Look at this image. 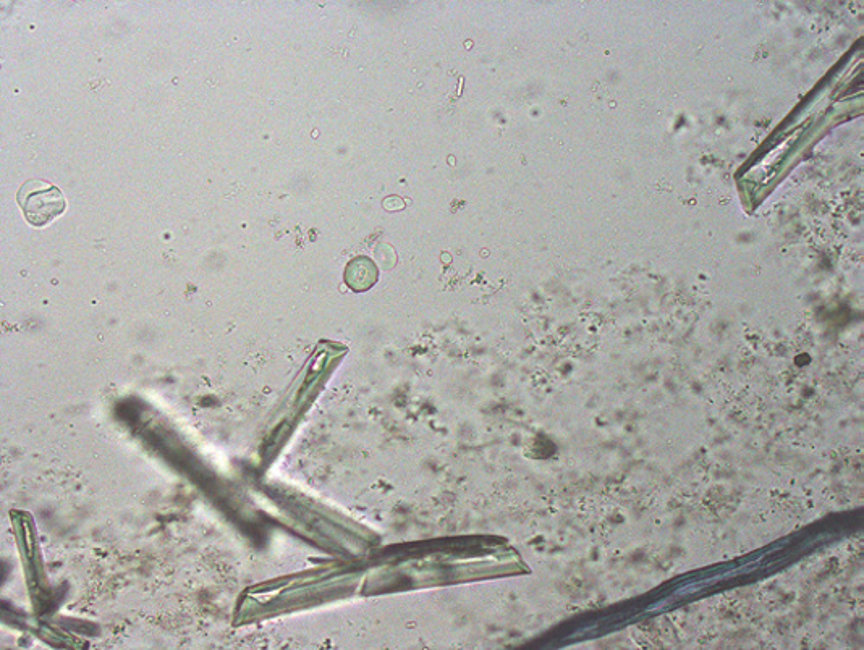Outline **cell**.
Instances as JSON below:
<instances>
[{
	"label": "cell",
	"instance_id": "obj_1",
	"mask_svg": "<svg viewBox=\"0 0 864 650\" xmlns=\"http://www.w3.org/2000/svg\"><path fill=\"white\" fill-rule=\"evenodd\" d=\"M17 201L22 207L23 216L33 227L51 224L52 220L62 216L67 209V201L62 191L56 185L39 178L23 183L18 190Z\"/></svg>",
	"mask_w": 864,
	"mask_h": 650
},
{
	"label": "cell",
	"instance_id": "obj_2",
	"mask_svg": "<svg viewBox=\"0 0 864 650\" xmlns=\"http://www.w3.org/2000/svg\"><path fill=\"white\" fill-rule=\"evenodd\" d=\"M376 279V266H374L371 259L368 258L353 259V261L348 264L347 271H345V282L350 285L352 290H356V292H361V290L371 288V285L376 282Z\"/></svg>",
	"mask_w": 864,
	"mask_h": 650
}]
</instances>
